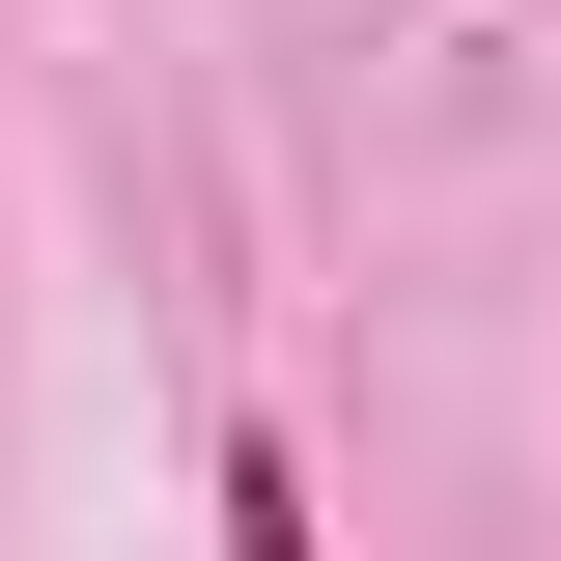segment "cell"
<instances>
[{"label": "cell", "mask_w": 561, "mask_h": 561, "mask_svg": "<svg viewBox=\"0 0 561 561\" xmlns=\"http://www.w3.org/2000/svg\"><path fill=\"white\" fill-rule=\"evenodd\" d=\"M197 505H225V561H309V449H280V421H225Z\"/></svg>", "instance_id": "6da1fadb"}]
</instances>
